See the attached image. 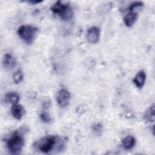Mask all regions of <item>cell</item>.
Wrapping results in <instances>:
<instances>
[{
  "mask_svg": "<svg viewBox=\"0 0 155 155\" xmlns=\"http://www.w3.org/2000/svg\"><path fill=\"white\" fill-rule=\"evenodd\" d=\"M145 80H146V74L144 71L141 70V71H139L136 74L133 81L137 88H141L144 85Z\"/></svg>",
  "mask_w": 155,
  "mask_h": 155,
  "instance_id": "9",
  "label": "cell"
},
{
  "mask_svg": "<svg viewBox=\"0 0 155 155\" xmlns=\"http://www.w3.org/2000/svg\"><path fill=\"white\" fill-rule=\"evenodd\" d=\"M23 78H24L23 73L21 70H16L13 74V80L14 82L16 84L20 83L22 81Z\"/></svg>",
  "mask_w": 155,
  "mask_h": 155,
  "instance_id": "15",
  "label": "cell"
},
{
  "mask_svg": "<svg viewBox=\"0 0 155 155\" xmlns=\"http://www.w3.org/2000/svg\"><path fill=\"white\" fill-rule=\"evenodd\" d=\"M70 94L66 89H61L58 93L56 101L58 105L61 107H65L69 104Z\"/></svg>",
  "mask_w": 155,
  "mask_h": 155,
  "instance_id": "4",
  "label": "cell"
},
{
  "mask_svg": "<svg viewBox=\"0 0 155 155\" xmlns=\"http://www.w3.org/2000/svg\"><path fill=\"white\" fill-rule=\"evenodd\" d=\"M56 141V137L53 135H47L36 142L34 145L40 151L48 153L53 148Z\"/></svg>",
  "mask_w": 155,
  "mask_h": 155,
  "instance_id": "1",
  "label": "cell"
},
{
  "mask_svg": "<svg viewBox=\"0 0 155 155\" xmlns=\"http://www.w3.org/2000/svg\"><path fill=\"white\" fill-rule=\"evenodd\" d=\"M143 5V4L142 2H141V1H136V2H133L132 4H130L128 9H129L130 12H133V10L135 8L142 7Z\"/></svg>",
  "mask_w": 155,
  "mask_h": 155,
  "instance_id": "18",
  "label": "cell"
},
{
  "mask_svg": "<svg viewBox=\"0 0 155 155\" xmlns=\"http://www.w3.org/2000/svg\"><path fill=\"white\" fill-rule=\"evenodd\" d=\"M12 116L16 119H21L25 114L24 108L20 104H13L11 108Z\"/></svg>",
  "mask_w": 155,
  "mask_h": 155,
  "instance_id": "6",
  "label": "cell"
},
{
  "mask_svg": "<svg viewBox=\"0 0 155 155\" xmlns=\"http://www.w3.org/2000/svg\"><path fill=\"white\" fill-rule=\"evenodd\" d=\"M68 6H69L68 4L64 3L61 1H59L56 2L54 4H53L51 6L50 10L54 13L60 15Z\"/></svg>",
  "mask_w": 155,
  "mask_h": 155,
  "instance_id": "7",
  "label": "cell"
},
{
  "mask_svg": "<svg viewBox=\"0 0 155 155\" xmlns=\"http://www.w3.org/2000/svg\"><path fill=\"white\" fill-rule=\"evenodd\" d=\"M5 101L12 104H16L19 101V95L14 91H11L5 94Z\"/></svg>",
  "mask_w": 155,
  "mask_h": 155,
  "instance_id": "11",
  "label": "cell"
},
{
  "mask_svg": "<svg viewBox=\"0 0 155 155\" xmlns=\"http://www.w3.org/2000/svg\"><path fill=\"white\" fill-rule=\"evenodd\" d=\"M137 18V13L135 12H130L128 13H127L124 18V22L126 26L128 27H131L133 25V24L135 23Z\"/></svg>",
  "mask_w": 155,
  "mask_h": 155,
  "instance_id": "10",
  "label": "cell"
},
{
  "mask_svg": "<svg viewBox=\"0 0 155 155\" xmlns=\"http://www.w3.org/2000/svg\"><path fill=\"white\" fill-rule=\"evenodd\" d=\"M42 106H43L44 108L48 109L51 106V102L50 101H48V100H46V101L43 102Z\"/></svg>",
  "mask_w": 155,
  "mask_h": 155,
  "instance_id": "19",
  "label": "cell"
},
{
  "mask_svg": "<svg viewBox=\"0 0 155 155\" xmlns=\"http://www.w3.org/2000/svg\"><path fill=\"white\" fill-rule=\"evenodd\" d=\"M38 28L30 25H23L19 27L18 34L19 36L27 44H31L38 32Z\"/></svg>",
  "mask_w": 155,
  "mask_h": 155,
  "instance_id": "2",
  "label": "cell"
},
{
  "mask_svg": "<svg viewBox=\"0 0 155 155\" xmlns=\"http://www.w3.org/2000/svg\"><path fill=\"white\" fill-rule=\"evenodd\" d=\"M40 118L42 120V121H43L44 122L47 123V124H48L51 121V117L47 113H45V112H43V113H41Z\"/></svg>",
  "mask_w": 155,
  "mask_h": 155,
  "instance_id": "17",
  "label": "cell"
},
{
  "mask_svg": "<svg viewBox=\"0 0 155 155\" xmlns=\"http://www.w3.org/2000/svg\"><path fill=\"white\" fill-rule=\"evenodd\" d=\"M136 140L132 136H128L122 140V146L126 150L131 149L135 145Z\"/></svg>",
  "mask_w": 155,
  "mask_h": 155,
  "instance_id": "12",
  "label": "cell"
},
{
  "mask_svg": "<svg viewBox=\"0 0 155 155\" xmlns=\"http://www.w3.org/2000/svg\"><path fill=\"white\" fill-rule=\"evenodd\" d=\"M93 131L97 135H100L102 131V125L101 124H95L92 127Z\"/></svg>",
  "mask_w": 155,
  "mask_h": 155,
  "instance_id": "16",
  "label": "cell"
},
{
  "mask_svg": "<svg viewBox=\"0 0 155 155\" xmlns=\"http://www.w3.org/2000/svg\"><path fill=\"white\" fill-rule=\"evenodd\" d=\"M143 119L147 122L154 121V105L153 104L144 113Z\"/></svg>",
  "mask_w": 155,
  "mask_h": 155,
  "instance_id": "13",
  "label": "cell"
},
{
  "mask_svg": "<svg viewBox=\"0 0 155 155\" xmlns=\"http://www.w3.org/2000/svg\"><path fill=\"white\" fill-rule=\"evenodd\" d=\"M101 31L97 27H91L87 31V39L91 44L97 43L100 39Z\"/></svg>",
  "mask_w": 155,
  "mask_h": 155,
  "instance_id": "5",
  "label": "cell"
},
{
  "mask_svg": "<svg viewBox=\"0 0 155 155\" xmlns=\"http://www.w3.org/2000/svg\"><path fill=\"white\" fill-rule=\"evenodd\" d=\"M24 145V138L18 131H15L7 142V148L13 154L19 153L22 149Z\"/></svg>",
  "mask_w": 155,
  "mask_h": 155,
  "instance_id": "3",
  "label": "cell"
},
{
  "mask_svg": "<svg viewBox=\"0 0 155 155\" xmlns=\"http://www.w3.org/2000/svg\"><path fill=\"white\" fill-rule=\"evenodd\" d=\"M42 2V1H33V0L28 1V2L31 3V4H38V3Z\"/></svg>",
  "mask_w": 155,
  "mask_h": 155,
  "instance_id": "20",
  "label": "cell"
},
{
  "mask_svg": "<svg viewBox=\"0 0 155 155\" xmlns=\"http://www.w3.org/2000/svg\"><path fill=\"white\" fill-rule=\"evenodd\" d=\"M60 18L64 21H68L71 19L73 16V10L69 5L60 15Z\"/></svg>",
  "mask_w": 155,
  "mask_h": 155,
  "instance_id": "14",
  "label": "cell"
},
{
  "mask_svg": "<svg viewBox=\"0 0 155 155\" xmlns=\"http://www.w3.org/2000/svg\"><path fill=\"white\" fill-rule=\"evenodd\" d=\"M2 64L7 69H12L16 65V61L10 54L6 53L2 60Z\"/></svg>",
  "mask_w": 155,
  "mask_h": 155,
  "instance_id": "8",
  "label": "cell"
}]
</instances>
